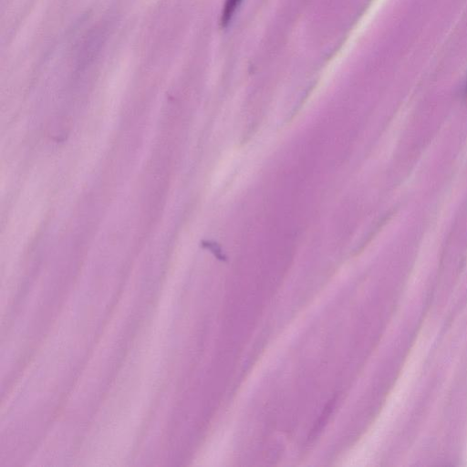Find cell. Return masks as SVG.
<instances>
[{
	"instance_id": "6da1fadb",
	"label": "cell",
	"mask_w": 467,
	"mask_h": 467,
	"mask_svg": "<svg viewBox=\"0 0 467 467\" xmlns=\"http://www.w3.org/2000/svg\"><path fill=\"white\" fill-rule=\"evenodd\" d=\"M242 1L243 0H225L220 19L222 27L227 26Z\"/></svg>"
}]
</instances>
